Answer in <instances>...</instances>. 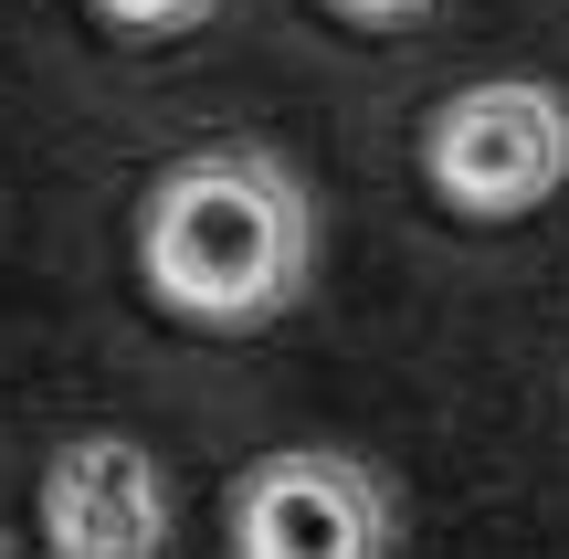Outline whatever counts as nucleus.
<instances>
[{
  "label": "nucleus",
  "mask_w": 569,
  "mask_h": 559,
  "mask_svg": "<svg viewBox=\"0 0 569 559\" xmlns=\"http://www.w3.org/2000/svg\"><path fill=\"white\" fill-rule=\"evenodd\" d=\"M317 264V201L274 148H190L138 201V274L180 328L253 338L306 296Z\"/></svg>",
  "instance_id": "nucleus-1"
},
{
  "label": "nucleus",
  "mask_w": 569,
  "mask_h": 559,
  "mask_svg": "<svg viewBox=\"0 0 569 559\" xmlns=\"http://www.w3.org/2000/svg\"><path fill=\"white\" fill-rule=\"evenodd\" d=\"M232 559H390V497L348 455H264L232 486Z\"/></svg>",
  "instance_id": "nucleus-3"
},
{
  "label": "nucleus",
  "mask_w": 569,
  "mask_h": 559,
  "mask_svg": "<svg viewBox=\"0 0 569 559\" xmlns=\"http://www.w3.org/2000/svg\"><path fill=\"white\" fill-rule=\"evenodd\" d=\"M327 11H348V21H369V32H411V21H422L432 0H327Z\"/></svg>",
  "instance_id": "nucleus-6"
},
{
  "label": "nucleus",
  "mask_w": 569,
  "mask_h": 559,
  "mask_svg": "<svg viewBox=\"0 0 569 559\" xmlns=\"http://www.w3.org/2000/svg\"><path fill=\"white\" fill-rule=\"evenodd\" d=\"M42 549L53 559H159L169 549V476L127 433H74L42 465Z\"/></svg>",
  "instance_id": "nucleus-4"
},
{
  "label": "nucleus",
  "mask_w": 569,
  "mask_h": 559,
  "mask_svg": "<svg viewBox=\"0 0 569 559\" xmlns=\"http://www.w3.org/2000/svg\"><path fill=\"white\" fill-rule=\"evenodd\" d=\"M422 180L465 222H517V211H538L569 180V106L549 84H517V74L465 84L422 127Z\"/></svg>",
  "instance_id": "nucleus-2"
},
{
  "label": "nucleus",
  "mask_w": 569,
  "mask_h": 559,
  "mask_svg": "<svg viewBox=\"0 0 569 559\" xmlns=\"http://www.w3.org/2000/svg\"><path fill=\"white\" fill-rule=\"evenodd\" d=\"M96 21H117V32H190V21H211L222 0H84Z\"/></svg>",
  "instance_id": "nucleus-5"
},
{
  "label": "nucleus",
  "mask_w": 569,
  "mask_h": 559,
  "mask_svg": "<svg viewBox=\"0 0 569 559\" xmlns=\"http://www.w3.org/2000/svg\"><path fill=\"white\" fill-rule=\"evenodd\" d=\"M0 559H11V549H0Z\"/></svg>",
  "instance_id": "nucleus-7"
}]
</instances>
